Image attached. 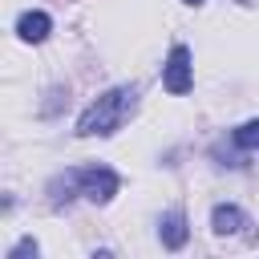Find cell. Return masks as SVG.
I'll list each match as a JSON object with an SVG mask.
<instances>
[{
  "label": "cell",
  "mask_w": 259,
  "mask_h": 259,
  "mask_svg": "<svg viewBox=\"0 0 259 259\" xmlns=\"http://www.w3.org/2000/svg\"><path fill=\"white\" fill-rule=\"evenodd\" d=\"M134 109H138V89L134 85H117V89L101 93L77 117V138H109L134 117Z\"/></svg>",
  "instance_id": "1"
},
{
  "label": "cell",
  "mask_w": 259,
  "mask_h": 259,
  "mask_svg": "<svg viewBox=\"0 0 259 259\" xmlns=\"http://www.w3.org/2000/svg\"><path fill=\"white\" fill-rule=\"evenodd\" d=\"M117 186H121V178L109 170V166H73V170H65V174H57L53 182H49V194H53V202L61 206V202H69V198H89V202H97V206H105L113 194H117Z\"/></svg>",
  "instance_id": "2"
},
{
  "label": "cell",
  "mask_w": 259,
  "mask_h": 259,
  "mask_svg": "<svg viewBox=\"0 0 259 259\" xmlns=\"http://www.w3.org/2000/svg\"><path fill=\"white\" fill-rule=\"evenodd\" d=\"M162 85H166V93H174V97L190 93L194 73H190V49H186V45H174V49H170L166 69H162Z\"/></svg>",
  "instance_id": "3"
},
{
  "label": "cell",
  "mask_w": 259,
  "mask_h": 259,
  "mask_svg": "<svg viewBox=\"0 0 259 259\" xmlns=\"http://www.w3.org/2000/svg\"><path fill=\"white\" fill-rule=\"evenodd\" d=\"M49 32H53V20H49V12H40V8H32V12H24V16L16 20V36H20L24 45H40Z\"/></svg>",
  "instance_id": "4"
},
{
  "label": "cell",
  "mask_w": 259,
  "mask_h": 259,
  "mask_svg": "<svg viewBox=\"0 0 259 259\" xmlns=\"http://www.w3.org/2000/svg\"><path fill=\"white\" fill-rule=\"evenodd\" d=\"M158 239H162V247H170V251L186 247V239H190L186 214H182V210H170V214H162V223H158Z\"/></svg>",
  "instance_id": "5"
},
{
  "label": "cell",
  "mask_w": 259,
  "mask_h": 259,
  "mask_svg": "<svg viewBox=\"0 0 259 259\" xmlns=\"http://www.w3.org/2000/svg\"><path fill=\"white\" fill-rule=\"evenodd\" d=\"M243 227H247V214H243L239 206L219 202V206L210 210V231H214V235H235V231H243Z\"/></svg>",
  "instance_id": "6"
},
{
  "label": "cell",
  "mask_w": 259,
  "mask_h": 259,
  "mask_svg": "<svg viewBox=\"0 0 259 259\" xmlns=\"http://www.w3.org/2000/svg\"><path fill=\"white\" fill-rule=\"evenodd\" d=\"M235 146H239V150H259V117H255V121H243V125L235 130Z\"/></svg>",
  "instance_id": "7"
},
{
  "label": "cell",
  "mask_w": 259,
  "mask_h": 259,
  "mask_svg": "<svg viewBox=\"0 0 259 259\" xmlns=\"http://www.w3.org/2000/svg\"><path fill=\"white\" fill-rule=\"evenodd\" d=\"M24 255H36V239H20V243L8 251V259H24Z\"/></svg>",
  "instance_id": "8"
},
{
  "label": "cell",
  "mask_w": 259,
  "mask_h": 259,
  "mask_svg": "<svg viewBox=\"0 0 259 259\" xmlns=\"http://www.w3.org/2000/svg\"><path fill=\"white\" fill-rule=\"evenodd\" d=\"M186 4H202V0H186Z\"/></svg>",
  "instance_id": "9"
}]
</instances>
